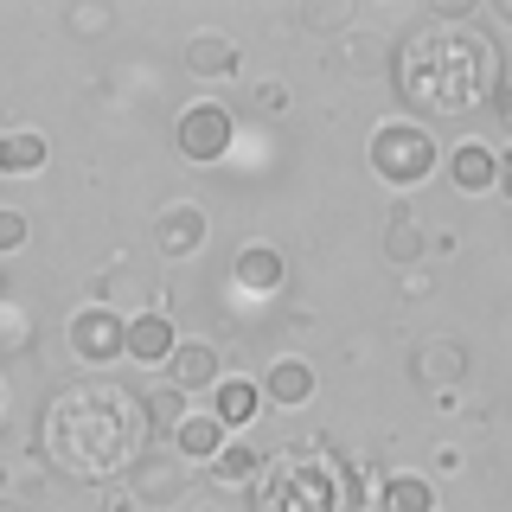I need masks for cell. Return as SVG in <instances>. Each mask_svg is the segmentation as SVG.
Masks as SVG:
<instances>
[{"label":"cell","mask_w":512,"mask_h":512,"mask_svg":"<svg viewBox=\"0 0 512 512\" xmlns=\"http://www.w3.org/2000/svg\"><path fill=\"white\" fill-rule=\"evenodd\" d=\"M45 455L71 480H109L141 461L148 442V416L141 397H128L122 384H64L45 397Z\"/></svg>","instance_id":"obj_1"},{"label":"cell","mask_w":512,"mask_h":512,"mask_svg":"<svg viewBox=\"0 0 512 512\" xmlns=\"http://www.w3.org/2000/svg\"><path fill=\"white\" fill-rule=\"evenodd\" d=\"M493 84H500V58H493V39L474 26L429 20L397 45V90L423 116H468L493 96Z\"/></svg>","instance_id":"obj_2"},{"label":"cell","mask_w":512,"mask_h":512,"mask_svg":"<svg viewBox=\"0 0 512 512\" xmlns=\"http://www.w3.org/2000/svg\"><path fill=\"white\" fill-rule=\"evenodd\" d=\"M346 493H365V480L340 474V461H320L308 448H288L263 468V480L250 487L256 512H340Z\"/></svg>","instance_id":"obj_3"},{"label":"cell","mask_w":512,"mask_h":512,"mask_svg":"<svg viewBox=\"0 0 512 512\" xmlns=\"http://www.w3.org/2000/svg\"><path fill=\"white\" fill-rule=\"evenodd\" d=\"M365 160H372V173H378L384 186L410 192V186H423L429 173L442 167V148H436V135H429L423 122L391 116V122L372 128V141H365Z\"/></svg>","instance_id":"obj_4"},{"label":"cell","mask_w":512,"mask_h":512,"mask_svg":"<svg viewBox=\"0 0 512 512\" xmlns=\"http://www.w3.org/2000/svg\"><path fill=\"white\" fill-rule=\"evenodd\" d=\"M231 141H237V116H231V103H212V96L186 103L180 122H173V148H180V160H192V167L224 160V154H231Z\"/></svg>","instance_id":"obj_5"},{"label":"cell","mask_w":512,"mask_h":512,"mask_svg":"<svg viewBox=\"0 0 512 512\" xmlns=\"http://www.w3.org/2000/svg\"><path fill=\"white\" fill-rule=\"evenodd\" d=\"M64 346H71L77 365H116L128 359V314L109 308V301H90V308L71 314V327H64Z\"/></svg>","instance_id":"obj_6"},{"label":"cell","mask_w":512,"mask_h":512,"mask_svg":"<svg viewBox=\"0 0 512 512\" xmlns=\"http://www.w3.org/2000/svg\"><path fill=\"white\" fill-rule=\"evenodd\" d=\"M205 237H212V218H205L199 199H167V205L154 212V250L167 256V263H186V256H199Z\"/></svg>","instance_id":"obj_7"},{"label":"cell","mask_w":512,"mask_h":512,"mask_svg":"<svg viewBox=\"0 0 512 512\" xmlns=\"http://www.w3.org/2000/svg\"><path fill=\"white\" fill-rule=\"evenodd\" d=\"M186 487H192V468L180 455H160V448H141V461L128 468V493L141 506H180Z\"/></svg>","instance_id":"obj_8"},{"label":"cell","mask_w":512,"mask_h":512,"mask_svg":"<svg viewBox=\"0 0 512 512\" xmlns=\"http://www.w3.org/2000/svg\"><path fill=\"white\" fill-rule=\"evenodd\" d=\"M218 378H224V352L212 340H180L173 346V359H167V384L180 397H199V391H218Z\"/></svg>","instance_id":"obj_9"},{"label":"cell","mask_w":512,"mask_h":512,"mask_svg":"<svg viewBox=\"0 0 512 512\" xmlns=\"http://www.w3.org/2000/svg\"><path fill=\"white\" fill-rule=\"evenodd\" d=\"M173 346H180V327H173L160 308H141V314H128V365H160L167 372V359H173Z\"/></svg>","instance_id":"obj_10"},{"label":"cell","mask_w":512,"mask_h":512,"mask_svg":"<svg viewBox=\"0 0 512 512\" xmlns=\"http://www.w3.org/2000/svg\"><path fill=\"white\" fill-rule=\"evenodd\" d=\"M231 282L244 288V295H276V288L288 282V263H282V250L276 244H237V256H231Z\"/></svg>","instance_id":"obj_11"},{"label":"cell","mask_w":512,"mask_h":512,"mask_svg":"<svg viewBox=\"0 0 512 512\" xmlns=\"http://www.w3.org/2000/svg\"><path fill=\"white\" fill-rule=\"evenodd\" d=\"M224 442H231V429H224L212 410H192L186 423L173 429V455H180L186 468H212V461L224 455Z\"/></svg>","instance_id":"obj_12"},{"label":"cell","mask_w":512,"mask_h":512,"mask_svg":"<svg viewBox=\"0 0 512 512\" xmlns=\"http://www.w3.org/2000/svg\"><path fill=\"white\" fill-rule=\"evenodd\" d=\"M448 180H455L461 192H500V154L487 148V141H461V148L442 154Z\"/></svg>","instance_id":"obj_13"},{"label":"cell","mask_w":512,"mask_h":512,"mask_svg":"<svg viewBox=\"0 0 512 512\" xmlns=\"http://www.w3.org/2000/svg\"><path fill=\"white\" fill-rule=\"evenodd\" d=\"M263 404L269 410H301L314 397V365L308 359H269V372H263Z\"/></svg>","instance_id":"obj_14"},{"label":"cell","mask_w":512,"mask_h":512,"mask_svg":"<svg viewBox=\"0 0 512 512\" xmlns=\"http://www.w3.org/2000/svg\"><path fill=\"white\" fill-rule=\"evenodd\" d=\"M416 384H423V391H448V384H461L468 378V352H461L455 340H423L416 346Z\"/></svg>","instance_id":"obj_15"},{"label":"cell","mask_w":512,"mask_h":512,"mask_svg":"<svg viewBox=\"0 0 512 512\" xmlns=\"http://www.w3.org/2000/svg\"><path fill=\"white\" fill-rule=\"evenodd\" d=\"M45 160H52V141H45L39 128L0 135V173H7V180H32V173H45Z\"/></svg>","instance_id":"obj_16"},{"label":"cell","mask_w":512,"mask_h":512,"mask_svg":"<svg viewBox=\"0 0 512 512\" xmlns=\"http://www.w3.org/2000/svg\"><path fill=\"white\" fill-rule=\"evenodd\" d=\"M256 410H263V391H256L250 378H231V372H224V378H218V391H212V416L237 436V429H250V423H256Z\"/></svg>","instance_id":"obj_17"},{"label":"cell","mask_w":512,"mask_h":512,"mask_svg":"<svg viewBox=\"0 0 512 512\" xmlns=\"http://www.w3.org/2000/svg\"><path fill=\"white\" fill-rule=\"evenodd\" d=\"M186 71L192 77H237V45L224 32H192L186 39Z\"/></svg>","instance_id":"obj_18"},{"label":"cell","mask_w":512,"mask_h":512,"mask_svg":"<svg viewBox=\"0 0 512 512\" xmlns=\"http://www.w3.org/2000/svg\"><path fill=\"white\" fill-rule=\"evenodd\" d=\"M378 512H436V480L429 474H391L378 487Z\"/></svg>","instance_id":"obj_19"},{"label":"cell","mask_w":512,"mask_h":512,"mask_svg":"<svg viewBox=\"0 0 512 512\" xmlns=\"http://www.w3.org/2000/svg\"><path fill=\"white\" fill-rule=\"evenodd\" d=\"M263 468L269 461L256 455V442H224V455L212 461V480H224V487H256V480H263Z\"/></svg>","instance_id":"obj_20"},{"label":"cell","mask_w":512,"mask_h":512,"mask_svg":"<svg viewBox=\"0 0 512 512\" xmlns=\"http://www.w3.org/2000/svg\"><path fill=\"white\" fill-rule=\"evenodd\" d=\"M141 416H148V436H154V442H160V436L173 442V429H180L192 410H186V397L173 391V384H154V391L141 397Z\"/></svg>","instance_id":"obj_21"},{"label":"cell","mask_w":512,"mask_h":512,"mask_svg":"<svg viewBox=\"0 0 512 512\" xmlns=\"http://www.w3.org/2000/svg\"><path fill=\"white\" fill-rule=\"evenodd\" d=\"M384 256H391V263H416V256H423V231H416V224L410 218H391V224H384Z\"/></svg>","instance_id":"obj_22"},{"label":"cell","mask_w":512,"mask_h":512,"mask_svg":"<svg viewBox=\"0 0 512 512\" xmlns=\"http://www.w3.org/2000/svg\"><path fill=\"white\" fill-rule=\"evenodd\" d=\"M32 237V224H26V212H13V205H0V256H13Z\"/></svg>","instance_id":"obj_23"},{"label":"cell","mask_w":512,"mask_h":512,"mask_svg":"<svg viewBox=\"0 0 512 512\" xmlns=\"http://www.w3.org/2000/svg\"><path fill=\"white\" fill-rule=\"evenodd\" d=\"M109 20H116V13L96 7V0H90V7H71V13H64V26H71V32H109Z\"/></svg>","instance_id":"obj_24"},{"label":"cell","mask_w":512,"mask_h":512,"mask_svg":"<svg viewBox=\"0 0 512 512\" xmlns=\"http://www.w3.org/2000/svg\"><path fill=\"white\" fill-rule=\"evenodd\" d=\"M250 103L263 109V116H282V109H288V84H282V77H263V84H256V96H250Z\"/></svg>","instance_id":"obj_25"},{"label":"cell","mask_w":512,"mask_h":512,"mask_svg":"<svg viewBox=\"0 0 512 512\" xmlns=\"http://www.w3.org/2000/svg\"><path fill=\"white\" fill-rule=\"evenodd\" d=\"M32 340V327H26V314L20 308H0V346H7V352H20Z\"/></svg>","instance_id":"obj_26"},{"label":"cell","mask_w":512,"mask_h":512,"mask_svg":"<svg viewBox=\"0 0 512 512\" xmlns=\"http://www.w3.org/2000/svg\"><path fill=\"white\" fill-rule=\"evenodd\" d=\"M301 26H314V32H333V26H352V7H301Z\"/></svg>","instance_id":"obj_27"},{"label":"cell","mask_w":512,"mask_h":512,"mask_svg":"<svg viewBox=\"0 0 512 512\" xmlns=\"http://www.w3.org/2000/svg\"><path fill=\"white\" fill-rule=\"evenodd\" d=\"M500 192H506V199H512V148L500 154Z\"/></svg>","instance_id":"obj_28"},{"label":"cell","mask_w":512,"mask_h":512,"mask_svg":"<svg viewBox=\"0 0 512 512\" xmlns=\"http://www.w3.org/2000/svg\"><path fill=\"white\" fill-rule=\"evenodd\" d=\"M109 512H141V500H135V493H116V500H109Z\"/></svg>","instance_id":"obj_29"},{"label":"cell","mask_w":512,"mask_h":512,"mask_svg":"<svg viewBox=\"0 0 512 512\" xmlns=\"http://www.w3.org/2000/svg\"><path fill=\"white\" fill-rule=\"evenodd\" d=\"M493 20H500V26H512V0H493Z\"/></svg>","instance_id":"obj_30"},{"label":"cell","mask_w":512,"mask_h":512,"mask_svg":"<svg viewBox=\"0 0 512 512\" xmlns=\"http://www.w3.org/2000/svg\"><path fill=\"white\" fill-rule=\"evenodd\" d=\"M506 122H512V84H506Z\"/></svg>","instance_id":"obj_31"},{"label":"cell","mask_w":512,"mask_h":512,"mask_svg":"<svg viewBox=\"0 0 512 512\" xmlns=\"http://www.w3.org/2000/svg\"><path fill=\"white\" fill-rule=\"evenodd\" d=\"M0 512H26V506H7V500H0Z\"/></svg>","instance_id":"obj_32"},{"label":"cell","mask_w":512,"mask_h":512,"mask_svg":"<svg viewBox=\"0 0 512 512\" xmlns=\"http://www.w3.org/2000/svg\"><path fill=\"white\" fill-rule=\"evenodd\" d=\"M0 410H7V384H0Z\"/></svg>","instance_id":"obj_33"},{"label":"cell","mask_w":512,"mask_h":512,"mask_svg":"<svg viewBox=\"0 0 512 512\" xmlns=\"http://www.w3.org/2000/svg\"><path fill=\"white\" fill-rule=\"evenodd\" d=\"M199 512H212V506H199Z\"/></svg>","instance_id":"obj_34"}]
</instances>
